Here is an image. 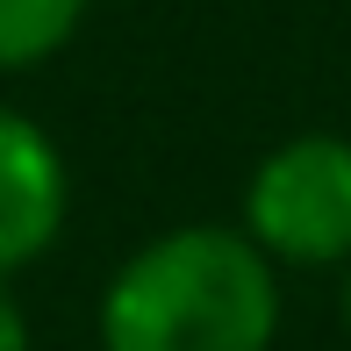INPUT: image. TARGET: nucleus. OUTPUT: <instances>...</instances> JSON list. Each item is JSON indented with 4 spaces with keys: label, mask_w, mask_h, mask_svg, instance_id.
<instances>
[{
    "label": "nucleus",
    "mask_w": 351,
    "mask_h": 351,
    "mask_svg": "<svg viewBox=\"0 0 351 351\" xmlns=\"http://www.w3.org/2000/svg\"><path fill=\"white\" fill-rule=\"evenodd\" d=\"M280 265L230 222L158 230L101 287V351H273Z\"/></svg>",
    "instance_id": "f257e3e1"
},
{
    "label": "nucleus",
    "mask_w": 351,
    "mask_h": 351,
    "mask_svg": "<svg viewBox=\"0 0 351 351\" xmlns=\"http://www.w3.org/2000/svg\"><path fill=\"white\" fill-rule=\"evenodd\" d=\"M237 230L273 265H351V136L301 130L244 180Z\"/></svg>",
    "instance_id": "f03ea898"
},
{
    "label": "nucleus",
    "mask_w": 351,
    "mask_h": 351,
    "mask_svg": "<svg viewBox=\"0 0 351 351\" xmlns=\"http://www.w3.org/2000/svg\"><path fill=\"white\" fill-rule=\"evenodd\" d=\"M65 208H72L65 151L51 143L43 122L0 101V280L36 265L65 237Z\"/></svg>",
    "instance_id": "7ed1b4c3"
},
{
    "label": "nucleus",
    "mask_w": 351,
    "mask_h": 351,
    "mask_svg": "<svg viewBox=\"0 0 351 351\" xmlns=\"http://www.w3.org/2000/svg\"><path fill=\"white\" fill-rule=\"evenodd\" d=\"M93 0H0V72H36L79 36Z\"/></svg>",
    "instance_id": "20e7f679"
},
{
    "label": "nucleus",
    "mask_w": 351,
    "mask_h": 351,
    "mask_svg": "<svg viewBox=\"0 0 351 351\" xmlns=\"http://www.w3.org/2000/svg\"><path fill=\"white\" fill-rule=\"evenodd\" d=\"M0 351H29V315H22L8 280H0Z\"/></svg>",
    "instance_id": "39448f33"
},
{
    "label": "nucleus",
    "mask_w": 351,
    "mask_h": 351,
    "mask_svg": "<svg viewBox=\"0 0 351 351\" xmlns=\"http://www.w3.org/2000/svg\"><path fill=\"white\" fill-rule=\"evenodd\" d=\"M344 330H351V280H344Z\"/></svg>",
    "instance_id": "423d86ee"
}]
</instances>
